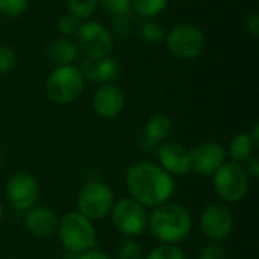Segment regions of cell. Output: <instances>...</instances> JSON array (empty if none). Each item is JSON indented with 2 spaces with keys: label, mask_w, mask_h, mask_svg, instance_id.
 <instances>
[{
  "label": "cell",
  "mask_w": 259,
  "mask_h": 259,
  "mask_svg": "<svg viewBox=\"0 0 259 259\" xmlns=\"http://www.w3.org/2000/svg\"><path fill=\"white\" fill-rule=\"evenodd\" d=\"M6 197L15 211H29L35 206L39 197V187L35 178L27 173L18 171L8 179Z\"/></svg>",
  "instance_id": "obj_10"
},
{
  "label": "cell",
  "mask_w": 259,
  "mask_h": 259,
  "mask_svg": "<svg viewBox=\"0 0 259 259\" xmlns=\"http://www.w3.org/2000/svg\"><path fill=\"white\" fill-rule=\"evenodd\" d=\"M77 259H111L106 253L100 252V250H87L83 253L79 255Z\"/></svg>",
  "instance_id": "obj_32"
},
{
  "label": "cell",
  "mask_w": 259,
  "mask_h": 259,
  "mask_svg": "<svg viewBox=\"0 0 259 259\" xmlns=\"http://www.w3.org/2000/svg\"><path fill=\"white\" fill-rule=\"evenodd\" d=\"M253 149H255V144L250 140L249 134H238V135H235L231 140L229 155H231V158H232L234 162H238L240 164L243 161H247L252 156Z\"/></svg>",
  "instance_id": "obj_19"
},
{
  "label": "cell",
  "mask_w": 259,
  "mask_h": 259,
  "mask_svg": "<svg viewBox=\"0 0 259 259\" xmlns=\"http://www.w3.org/2000/svg\"><path fill=\"white\" fill-rule=\"evenodd\" d=\"M100 6L112 15H124L131 11V0H97Z\"/></svg>",
  "instance_id": "obj_27"
},
{
  "label": "cell",
  "mask_w": 259,
  "mask_h": 259,
  "mask_svg": "<svg viewBox=\"0 0 259 259\" xmlns=\"http://www.w3.org/2000/svg\"><path fill=\"white\" fill-rule=\"evenodd\" d=\"M117 259H144V252H143L141 244L134 240L126 241L124 244H121Z\"/></svg>",
  "instance_id": "obj_28"
},
{
  "label": "cell",
  "mask_w": 259,
  "mask_h": 259,
  "mask_svg": "<svg viewBox=\"0 0 259 259\" xmlns=\"http://www.w3.org/2000/svg\"><path fill=\"white\" fill-rule=\"evenodd\" d=\"M144 259H187L181 247L175 244H159L152 249Z\"/></svg>",
  "instance_id": "obj_23"
},
{
  "label": "cell",
  "mask_w": 259,
  "mask_h": 259,
  "mask_svg": "<svg viewBox=\"0 0 259 259\" xmlns=\"http://www.w3.org/2000/svg\"><path fill=\"white\" fill-rule=\"evenodd\" d=\"M173 131V121L165 114H155L146 123V138L152 143L165 141Z\"/></svg>",
  "instance_id": "obj_18"
},
{
  "label": "cell",
  "mask_w": 259,
  "mask_h": 259,
  "mask_svg": "<svg viewBox=\"0 0 259 259\" xmlns=\"http://www.w3.org/2000/svg\"><path fill=\"white\" fill-rule=\"evenodd\" d=\"M24 226L36 238H50L58 229V219L46 206L32 208L24 215Z\"/></svg>",
  "instance_id": "obj_16"
},
{
  "label": "cell",
  "mask_w": 259,
  "mask_h": 259,
  "mask_svg": "<svg viewBox=\"0 0 259 259\" xmlns=\"http://www.w3.org/2000/svg\"><path fill=\"white\" fill-rule=\"evenodd\" d=\"M126 185L131 197L143 206L156 208L173 196L176 184L162 167L143 161L134 164L126 173Z\"/></svg>",
  "instance_id": "obj_1"
},
{
  "label": "cell",
  "mask_w": 259,
  "mask_h": 259,
  "mask_svg": "<svg viewBox=\"0 0 259 259\" xmlns=\"http://www.w3.org/2000/svg\"><path fill=\"white\" fill-rule=\"evenodd\" d=\"M124 93L115 83H102L93 96V109L97 117L115 118L124 108Z\"/></svg>",
  "instance_id": "obj_13"
},
{
  "label": "cell",
  "mask_w": 259,
  "mask_h": 259,
  "mask_svg": "<svg viewBox=\"0 0 259 259\" xmlns=\"http://www.w3.org/2000/svg\"><path fill=\"white\" fill-rule=\"evenodd\" d=\"M200 228L206 238L220 241L231 235L234 229V215L222 203L208 205L200 215Z\"/></svg>",
  "instance_id": "obj_11"
},
{
  "label": "cell",
  "mask_w": 259,
  "mask_h": 259,
  "mask_svg": "<svg viewBox=\"0 0 259 259\" xmlns=\"http://www.w3.org/2000/svg\"><path fill=\"white\" fill-rule=\"evenodd\" d=\"M159 167H162L168 175L182 176L191 170V153L184 144L176 141H165L158 149Z\"/></svg>",
  "instance_id": "obj_14"
},
{
  "label": "cell",
  "mask_w": 259,
  "mask_h": 259,
  "mask_svg": "<svg viewBox=\"0 0 259 259\" xmlns=\"http://www.w3.org/2000/svg\"><path fill=\"white\" fill-rule=\"evenodd\" d=\"M3 215H5V211H3V205H2V202H0V223H2V220H3Z\"/></svg>",
  "instance_id": "obj_34"
},
{
  "label": "cell",
  "mask_w": 259,
  "mask_h": 259,
  "mask_svg": "<svg viewBox=\"0 0 259 259\" xmlns=\"http://www.w3.org/2000/svg\"><path fill=\"white\" fill-rule=\"evenodd\" d=\"M18 58L12 47L0 44V74L9 73L17 67Z\"/></svg>",
  "instance_id": "obj_25"
},
{
  "label": "cell",
  "mask_w": 259,
  "mask_h": 259,
  "mask_svg": "<svg viewBox=\"0 0 259 259\" xmlns=\"http://www.w3.org/2000/svg\"><path fill=\"white\" fill-rule=\"evenodd\" d=\"M165 42L171 55L179 59L188 61L203 53L206 39L199 27L188 23H181L167 32Z\"/></svg>",
  "instance_id": "obj_6"
},
{
  "label": "cell",
  "mask_w": 259,
  "mask_h": 259,
  "mask_svg": "<svg viewBox=\"0 0 259 259\" xmlns=\"http://www.w3.org/2000/svg\"><path fill=\"white\" fill-rule=\"evenodd\" d=\"M167 30L156 21L153 20H147L141 24L140 27V36L143 41L149 42V44H159L165 39Z\"/></svg>",
  "instance_id": "obj_21"
},
{
  "label": "cell",
  "mask_w": 259,
  "mask_h": 259,
  "mask_svg": "<svg viewBox=\"0 0 259 259\" xmlns=\"http://www.w3.org/2000/svg\"><path fill=\"white\" fill-rule=\"evenodd\" d=\"M114 193L111 187L102 181L88 182L77 196V212L88 220H102L111 214L114 206Z\"/></svg>",
  "instance_id": "obj_5"
},
{
  "label": "cell",
  "mask_w": 259,
  "mask_h": 259,
  "mask_svg": "<svg viewBox=\"0 0 259 259\" xmlns=\"http://www.w3.org/2000/svg\"><path fill=\"white\" fill-rule=\"evenodd\" d=\"M111 217L115 229L126 237L141 235L149 225V214L146 211V206H143L132 197L117 200L112 206Z\"/></svg>",
  "instance_id": "obj_8"
},
{
  "label": "cell",
  "mask_w": 259,
  "mask_h": 259,
  "mask_svg": "<svg viewBox=\"0 0 259 259\" xmlns=\"http://www.w3.org/2000/svg\"><path fill=\"white\" fill-rule=\"evenodd\" d=\"M191 153V168L202 175H214L223 164L226 158V149L222 143L215 140H208L190 150Z\"/></svg>",
  "instance_id": "obj_12"
},
{
  "label": "cell",
  "mask_w": 259,
  "mask_h": 259,
  "mask_svg": "<svg viewBox=\"0 0 259 259\" xmlns=\"http://www.w3.org/2000/svg\"><path fill=\"white\" fill-rule=\"evenodd\" d=\"M193 226L190 211L179 205L165 202L155 208L149 219L147 228L152 235L162 244H176L188 237Z\"/></svg>",
  "instance_id": "obj_2"
},
{
  "label": "cell",
  "mask_w": 259,
  "mask_h": 259,
  "mask_svg": "<svg viewBox=\"0 0 259 259\" xmlns=\"http://www.w3.org/2000/svg\"><path fill=\"white\" fill-rule=\"evenodd\" d=\"M29 0H0V15L17 18L26 12Z\"/></svg>",
  "instance_id": "obj_24"
},
{
  "label": "cell",
  "mask_w": 259,
  "mask_h": 259,
  "mask_svg": "<svg viewBox=\"0 0 259 259\" xmlns=\"http://www.w3.org/2000/svg\"><path fill=\"white\" fill-rule=\"evenodd\" d=\"M247 168H246V171H247V175H252L253 178H258L259 176V162H258V156H250L247 161Z\"/></svg>",
  "instance_id": "obj_31"
},
{
  "label": "cell",
  "mask_w": 259,
  "mask_h": 259,
  "mask_svg": "<svg viewBox=\"0 0 259 259\" xmlns=\"http://www.w3.org/2000/svg\"><path fill=\"white\" fill-rule=\"evenodd\" d=\"M80 20L76 18L71 14H65L59 18L58 21V30L64 35V36H76L79 29H80Z\"/></svg>",
  "instance_id": "obj_26"
},
{
  "label": "cell",
  "mask_w": 259,
  "mask_h": 259,
  "mask_svg": "<svg viewBox=\"0 0 259 259\" xmlns=\"http://www.w3.org/2000/svg\"><path fill=\"white\" fill-rule=\"evenodd\" d=\"M249 137H250V140L253 141L255 147H258L259 146V124H255V126H253V129H252V134H249Z\"/></svg>",
  "instance_id": "obj_33"
},
{
  "label": "cell",
  "mask_w": 259,
  "mask_h": 259,
  "mask_svg": "<svg viewBox=\"0 0 259 259\" xmlns=\"http://www.w3.org/2000/svg\"><path fill=\"white\" fill-rule=\"evenodd\" d=\"M97 0H67V6L71 15L79 20L90 18L97 8Z\"/></svg>",
  "instance_id": "obj_22"
},
{
  "label": "cell",
  "mask_w": 259,
  "mask_h": 259,
  "mask_svg": "<svg viewBox=\"0 0 259 259\" xmlns=\"http://www.w3.org/2000/svg\"><path fill=\"white\" fill-rule=\"evenodd\" d=\"M58 237L61 244L71 253H83L97 246L91 220L79 212H68L58 222Z\"/></svg>",
  "instance_id": "obj_3"
},
{
  "label": "cell",
  "mask_w": 259,
  "mask_h": 259,
  "mask_svg": "<svg viewBox=\"0 0 259 259\" xmlns=\"http://www.w3.org/2000/svg\"><path fill=\"white\" fill-rule=\"evenodd\" d=\"M49 58L59 67V65H73L77 56V47L68 38H56L49 46Z\"/></svg>",
  "instance_id": "obj_17"
},
{
  "label": "cell",
  "mask_w": 259,
  "mask_h": 259,
  "mask_svg": "<svg viewBox=\"0 0 259 259\" xmlns=\"http://www.w3.org/2000/svg\"><path fill=\"white\" fill-rule=\"evenodd\" d=\"M83 77L96 82V83H111L120 74V64L115 58L105 56L99 59H87L79 68Z\"/></svg>",
  "instance_id": "obj_15"
},
{
  "label": "cell",
  "mask_w": 259,
  "mask_h": 259,
  "mask_svg": "<svg viewBox=\"0 0 259 259\" xmlns=\"http://www.w3.org/2000/svg\"><path fill=\"white\" fill-rule=\"evenodd\" d=\"M199 259H226V250L220 244H208L200 252Z\"/></svg>",
  "instance_id": "obj_29"
},
{
  "label": "cell",
  "mask_w": 259,
  "mask_h": 259,
  "mask_svg": "<svg viewBox=\"0 0 259 259\" xmlns=\"http://www.w3.org/2000/svg\"><path fill=\"white\" fill-rule=\"evenodd\" d=\"M77 44L88 59H99L109 56L114 49V39L109 30L97 21H87L80 24L77 32Z\"/></svg>",
  "instance_id": "obj_9"
},
{
  "label": "cell",
  "mask_w": 259,
  "mask_h": 259,
  "mask_svg": "<svg viewBox=\"0 0 259 259\" xmlns=\"http://www.w3.org/2000/svg\"><path fill=\"white\" fill-rule=\"evenodd\" d=\"M170 0H131L132 8L144 18H153L165 11Z\"/></svg>",
  "instance_id": "obj_20"
},
{
  "label": "cell",
  "mask_w": 259,
  "mask_h": 259,
  "mask_svg": "<svg viewBox=\"0 0 259 259\" xmlns=\"http://www.w3.org/2000/svg\"><path fill=\"white\" fill-rule=\"evenodd\" d=\"M214 188L225 202H241L249 191V175L238 162H225L214 173Z\"/></svg>",
  "instance_id": "obj_7"
},
{
  "label": "cell",
  "mask_w": 259,
  "mask_h": 259,
  "mask_svg": "<svg viewBox=\"0 0 259 259\" xmlns=\"http://www.w3.org/2000/svg\"><path fill=\"white\" fill-rule=\"evenodd\" d=\"M85 88V77L76 65L56 67L47 82V97L56 105H68L77 100Z\"/></svg>",
  "instance_id": "obj_4"
},
{
  "label": "cell",
  "mask_w": 259,
  "mask_h": 259,
  "mask_svg": "<svg viewBox=\"0 0 259 259\" xmlns=\"http://www.w3.org/2000/svg\"><path fill=\"white\" fill-rule=\"evenodd\" d=\"M244 26H246V30L253 36L256 38L259 35V14L256 11H252L247 17H246V21H244Z\"/></svg>",
  "instance_id": "obj_30"
}]
</instances>
